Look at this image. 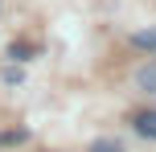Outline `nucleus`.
Returning <instances> with one entry per match:
<instances>
[{"mask_svg": "<svg viewBox=\"0 0 156 152\" xmlns=\"http://www.w3.org/2000/svg\"><path fill=\"white\" fill-rule=\"evenodd\" d=\"M136 87H140L144 95H156V62H148V66L136 70Z\"/></svg>", "mask_w": 156, "mask_h": 152, "instance_id": "f257e3e1", "label": "nucleus"}, {"mask_svg": "<svg viewBox=\"0 0 156 152\" xmlns=\"http://www.w3.org/2000/svg\"><path fill=\"white\" fill-rule=\"evenodd\" d=\"M136 132L148 136V140H156V111H140L136 115Z\"/></svg>", "mask_w": 156, "mask_h": 152, "instance_id": "f03ea898", "label": "nucleus"}, {"mask_svg": "<svg viewBox=\"0 0 156 152\" xmlns=\"http://www.w3.org/2000/svg\"><path fill=\"white\" fill-rule=\"evenodd\" d=\"M132 45H136V49H152V54H156V25H152V29L132 33Z\"/></svg>", "mask_w": 156, "mask_h": 152, "instance_id": "7ed1b4c3", "label": "nucleus"}, {"mask_svg": "<svg viewBox=\"0 0 156 152\" xmlns=\"http://www.w3.org/2000/svg\"><path fill=\"white\" fill-rule=\"evenodd\" d=\"M90 152H123V148H119L115 140H94V144H90Z\"/></svg>", "mask_w": 156, "mask_h": 152, "instance_id": "20e7f679", "label": "nucleus"}, {"mask_svg": "<svg viewBox=\"0 0 156 152\" xmlns=\"http://www.w3.org/2000/svg\"><path fill=\"white\" fill-rule=\"evenodd\" d=\"M8 54H12V58H21V62H25V58L33 54V49H29V45H12V49H8Z\"/></svg>", "mask_w": 156, "mask_h": 152, "instance_id": "39448f33", "label": "nucleus"}]
</instances>
